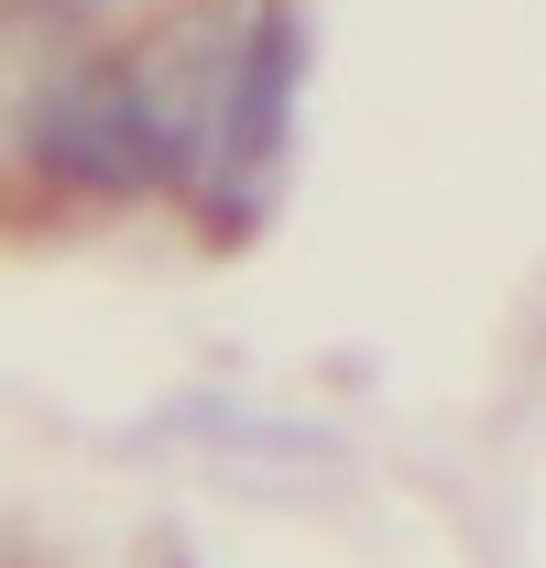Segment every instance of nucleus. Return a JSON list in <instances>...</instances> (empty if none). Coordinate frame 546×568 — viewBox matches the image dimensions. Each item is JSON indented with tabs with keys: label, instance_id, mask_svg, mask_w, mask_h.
Masks as SVG:
<instances>
[{
	"label": "nucleus",
	"instance_id": "obj_1",
	"mask_svg": "<svg viewBox=\"0 0 546 568\" xmlns=\"http://www.w3.org/2000/svg\"><path fill=\"white\" fill-rule=\"evenodd\" d=\"M153 110L175 142V209L208 241L263 230L284 197V153H295V88H306V33L295 0H186L153 33H132Z\"/></svg>",
	"mask_w": 546,
	"mask_h": 568
}]
</instances>
